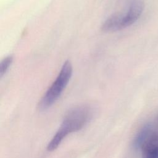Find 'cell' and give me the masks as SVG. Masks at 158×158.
<instances>
[{
  "mask_svg": "<svg viewBox=\"0 0 158 158\" xmlns=\"http://www.w3.org/2000/svg\"><path fill=\"white\" fill-rule=\"evenodd\" d=\"M91 111L88 107L78 106L70 110L47 146L48 151L55 150L69 134L81 129L89 120Z\"/></svg>",
  "mask_w": 158,
  "mask_h": 158,
  "instance_id": "6da1fadb",
  "label": "cell"
},
{
  "mask_svg": "<svg viewBox=\"0 0 158 158\" xmlns=\"http://www.w3.org/2000/svg\"><path fill=\"white\" fill-rule=\"evenodd\" d=\"M144 9L143 0H133L124 13L115 14L108 17L101 28L105 32H113L128 27L136 22Z\"/></svg>",
  "mask_w": 158,
  "mask_h": 158,
  "instance_id": "7a4b0ae2",
  "label": "cell"
},
{
  "mask_svg": "<svg viewBox=\"0 0 158 158\" xmlns=\"http://www.w3.org/2000/svg\"><path fill=\"white\" fill-rule=\"evenodd\" d=\"M72 75V65L70 61H65L56 79L40 100L38 104L40 110H46L55 103L69 82Z\"/></svg>",
  "mask_w": 158,
  "mask_h": 158,
  "instance_id": "3957f363",
  "label": "cell"
},
{
  "mask_svg": "<svg viewBox=\"0 0 158 158\" xmlns=\"http://www.w3.org/2000/svg\"><path fill=\"white\" fill-rule=\"evenodd\" d=\"M142 158H158V133L154 131L141 148Z\"/></svg>",
  "mask_w": 158,
  "mask_h": 158,
  "instance_id": "277c9868",
  "label": "cell"
},
{
  "mask_svg": "<svg viewBox=\"0 0 158 158\" xmlns=\"http://www.w3.org/2000/svg\"><path fill=\"white\" fill-rule=\"evenodd\" d=\"M152 127L151 124L144 125L138 132L133 141V146L136 149H140L153 133Z\"/></svg>",
  "mask_w": 158,
  "mask_h": 158,
  "instance_id": "5b68a950",
  "label": "cell"
},
{
  "mask_svg": "<svg viewBox=\"0 0 158 158\" xmlns=\"http://www.w3.org/2000/svg\"><path fill=\"white\" fill-rule=\"evenodd\" d=\"M12 60L13 57L12 56H7L1 60L0 64V77H2V76L7 72L12 63Z\"/></svg>",
  "mask_w": 158,
  "mask_h": 158,
  "instance_id": "8992f818",
  "label": "cell"
},
{
  "mask_svg": "<svg viewBox=\"0 0 158 158\" xmlns=\"http://www.w3.org/2000/svg\"><path fill=\"white\" fill-rule=\"evenodd\" d=\"M157 125H158V117H157Z\"/></svg>",
  "mask_w": 158,
  "mask_h": 158,
  "instance_id": "52a82bcc",
  "label": "cell"
}]
</instances>
